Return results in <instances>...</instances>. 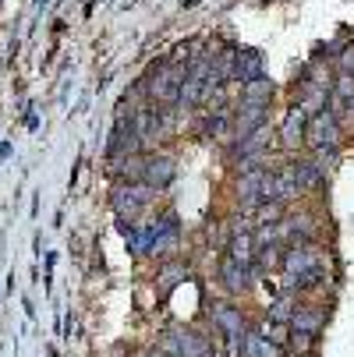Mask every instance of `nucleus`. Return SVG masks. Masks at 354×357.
Returning a JSON list of instances; mask_svg holds the SVG:
<instances>
[{"label":"nucleus","instance_id":"4","mask_svg":"<svg viewBox=\"0 0 354 357\" xmlns=\"http://www.w3.org/2000/svg\"><path fill=\"white\" fill-rule=\"evenodd\" d=\"M323 322H326L323 308H294V315H290V329L301 333V336H312V340L319 336Z\"/></svg>","mask_w":354,"mask_h":357},{"label":"nucleus","instance_id":"10","mask_svg":"<svg viewBox=\"0 0 354 357\" xmlns=\"http://www.w3.org/2000/svg\"><path fill=\"white\" fill-rule=\"evenodd\" d=\"M290 315H294V304H290V297L276 301L273 308H270V322H290Z\"/></svg>","mask_w":354,"mask_h":357},{"label":"nucleus","instance_id":"3","mask_svg":"<svg viewBox=\"0 0 354 357\" xmlns=\"http://www.w3.org/2000/svg\"><path fill=\"white\" fill-rule=\"evenodd\" d=\"M170 181H174V163H170V160L160 156V160H145V163H142V184H145V188L156 191V188H167Z\"/></svg>","mask_w":354,"mask_h":357},{"label":"nucleus","instance_id":"5","mask_svg":"<svg viewBox=\"0 0 354 357\" xmlns=\"http://www.w3.org/2000/svg\"><path fill=\"white\" fill-rule=\"evenodd\" d=\"M149 195H153V188H145V184H131V188H121V191H117V209H121V213H128V220H131V216H135L138 209H145Z\"/></svg>","mask_w":354,"mask_h":357},{"label":"nucleus","instance_id":"11","mask_svg":"<svg viewBox=\"0 0 354 357\" xmlns=\"http://www.w3.org/2000/svg\"><path fill=\"white\" fill-rule=\"evenodd\" d=\"M149 357H153V354H149Z\"/></svg>","mask_w":354,"mask_h":357},{"label":"nucleus","instance_id":"9","mask_svg":"<svg viewBox=\"0 0 354 357\" xmlns=\"http://www.w3.org/2000/svg\"><path fill=\"white\" fill-rule=\"evenodd\" d=\"M301 128H305V114L294 110V114L287 117V124H283V142H287V145H294V135L301 138Z\"/></svg>","mask_w":354,"mask_h":357},{"label":"nucleus","instance_id":"1","mask_svg":"<svg viewBox=\"0 0 354 357\" xmlns=\"http://www.w3.org/2000/svg\"><path fill=\"white\" fill-rule=\"evenodd\" d=\"M213 326L223 333L227 343H241L244 340V315L237 308H230V304H220V308H213Z\"/></svg>","mask_w":354,"mask_h":357},{"label":"nucleus","instance_id":"2","mask_svg":"<svg viewBox=\"0 0 354 357\" xmlns=\"http://www.w3.org/2000/svg\"><path fill=\"white\" fill-rule=\"evenodd\" d=\"M167 350L177 354V357H202V354L209 350V340H202V336H195V333L177 329V333L167 336Z\"/></svg>","mask_w":354,"mask_h":357},{"label":"nucleus","instance_id":"8","mask_svg":"<svg viewBox=\"0 0 354 357\" xmlns=\"http://www.w3.org/2000/svg\"><path fill=\"white\" fill-rule=\"evenodd\" d=\"M227 259H234L237 266H251V234H241L230 241V255Z\"/></svg>","mask_w":354,"mask_h":357},{"label":"nucleus","instance_id":"6","mask_svg":"<svg viewBox=\"0 0 354 357\" xmlns=\"http://www.w3.org/2000/svg\"><path fill=\"white\" fill-rule=\"evenodd\" d=\"M312 145L316 149H326V145H337V124L330 114H319L316 124H312Z\"/></svg>","mask_w":354,"mask_h":357},{"label":"nucleus","instance_id":"7","mask_svg":"<svg viewBox=\"0 0 354 357\" xmlns=\"http://www.w3.org/2000/svg\"><path fill=\"white\" fill-rule=\"evenodd\" d=\"M220 280L227 283V290H244L248 287V266H237L234 259H223V266H220Z\"/></svg>","mask_w":354,"mask_h":357}]
</instances>
